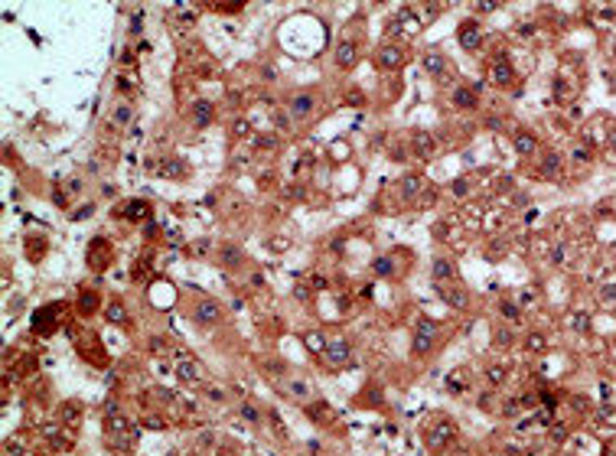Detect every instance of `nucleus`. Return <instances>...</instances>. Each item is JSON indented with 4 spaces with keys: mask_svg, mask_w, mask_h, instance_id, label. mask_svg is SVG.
Instances as JSON below:
<instances>
[{
    "mask_svg": "<svg viewBox=\"0 0 616 456\" xmlns=\"http://www.w3.org/2000/svg\"><path fill=\"white\" fill-rule=\"evenodd\" d=\"M356 59H359V46H356L352 40H343L339 46H336V65H339V69H352Z\"/></svg>",
    "mask_w": 616,
    "mask_h": 456,
    "instance_id": "6",
    "label": "nucleus"
},
{
    "mask_svg": "<svg viewBox=\"0 0 616 456\" xmlns=\"http://www.w3.org/2000/svg\"><path fill=\"white\" fill-rule=\"evenodd\" d=\"M538 147V143H535V137L531 134H518L515 137V150H518V153H531V150Z\"/></svg>",
    "mask_w": 616,
    "mask_h": 456,
    "instance_id": "20",
    "label": "nucleus"
},
{
    "mask_svg": "<svg viewBox=\"0 0 616 456\" xmlns=\"http://www.w3.org/2000/svg\"><path fill=\"white\" fill-rule=\"evenodd\" d=\"M447 388H450V391H466V375H463V371H453Z\"/></svg>",
    "mask_w": 616,
    "mask_h": 456,
    "instance_id": "26",
    "label": "nucleus"
},
{
    "mask_svg": "<svg viewBox=\"0 0 616 456\" xmlns=\"http://www.w3.org/2000/svg\"><path fill=\"white\" fill-rule=\"evenodd\" d=\"M294 293H297V300H310V290H307V287H297Z\"/></svg>",
    "mask_w": 616,
    "mask_h": 456,
    "instance_id": "43",
    "label": "nucleus"
},
{
    "mask_svg": "<svg viewBox=\"0 0 616 456\" xmlns=\"http://www.w3.org/2000/svg\"><path fill=\"white\" fill-rule=\"evenodd\" d=\"M492 79L499 82V85H509V82H512V69H509L506 62H496V72H492Z\"/></svg>",
    "mask_w": 616,
    "mask_h": 456,
    "instance_id": "23",
    "label": "nucleus"
},
{
    "mask_svg": "<svg viewBox=\"0 0 616 456\" xmlns=\"http://www.w3.org/2000/svg\"><path fill=\"white\" fill-rule=\"evenodd\" d=\"M222 261H225V264H242V251H238V248H232V244H228L225 251H222Z\"/></svg>",
    "mask_w": 616,
    "mask_h": 456,
    "instance_id": "27",
    "label": "nucleus"
},
{
    "mask_svg": "<svg viewBox=\"0 0 616 456\" xmlns=\"http://www.w3.org/2000/svg\"><path fill=\"white\" fill-rule=\"evenodd\" d=\"M92 212H95V205H82V209H78L72 219H85V215H92Z\"/></svg>",
    "mask_w": 616,
    "mask_h": 456,
    "instance_id": "37",
    "label": "nucleus"
},
{
    "mask_svg": "<svg viewBox=\"0 0 616 456\" xmlns=\"http://www.w3.org/2000/svg\"><path fill=\"white\" fill-rule=\"evenodd\" d=\"M313 287H316V290H326V277H320V274H313Z\"/></svg>",
    "mask_w": 616,
    "mask_h": 456,
    "instance_id": "41",
    "label": "nucleus"
},
{
    "mask_svg": "<svg viewBox=\"0 0 616 456\" xmlns=\"http://www.w3.org/2000/svg\"><path fill=\"white\" fill-rule=\"evenodd\" d=\"M457 36H460V43H463V49H476L479 43H483V33H479V26L469 20V23H463L460 30H457Z\"/></svg>",
    "mask_w": 616,
    "mask_h": 456,
    "instance_id": "8",
    "label": "nucleus"
},
{
    "mask_svg": "<svg viewBox=\"0 0 616 456\" xmlns=\"http://www.w3.org/2000/svg\"><path fill=\"white\" fill-rule=\"evenodd\" d=\"M274 121H277V124L284 127V131H287V127H290V114H274Z\"/></svg>",
    "mask_w": 616,
    "mask_h": 456,
    "instance_id": "39",
    "label": "nucleus"
},
{
    "mask_svg": "<svg viewBox=\"0 0 616 456\" xmlns=\"http://www.w3.org/2000/svg\"><path fill=\"white\" fill-rule=\"evenodd\" d=\"M232 131H235L238 137H242V134H248V124H245V121H235V124H232Z\"/></svg>",
    "mask_w": 616,
    "mask_h": 456,
    "instance_id": "36",
    "label": "nucleus"
},
{
    "mask_svg": "<svg viewBox=\"0 0 616 456\" xmlns=\"http://www.w3.org/2000/svg\"><path fill=\"white\" fill-rule=\"evenodd\" d=\"M176 378H180L183 385H196V381H199V365L189 362V359H180V365H176Z\"/></svg>",
    "mask_w": 616,
    "mask_h": 456,
    "instance_id": "11",
    "label": "nucleus"
},
{
    "mask_svg": "<svg viewBox=\"0 0 616 456\" xmlns=\"http://www.w3.org/2000/svg\"><path fill=\"white\" fill-rule=\"evenodd\" d=\"M52 319H55V307L39 310V313L33 316V329H36V332H52V329H49V326H52Z\"/></svg>",
    "mask_w": 616,
    "mask_h": 456,
    "instance_id": "13",
    "label": "nucleus"
},
{
    "mask_svg": "<svg viewBox=\"0 0 616 456\" xmlns=\"http://www.w3.org/2000/svg\"><path fill=\"white\" fill-rule=\"evenodd\" d=\"M176 10H180V16H176L180 23H193V20H196V13H193V10H183V7H176Z\"/></svg>",
    "mask_w": 616,
    "mask_h": 456,
    "instance_id": "33",
    "label": "nucleus"
},
{
    "mask_svg": "<svg viewBox=\"0 0 616 456\" xmlns=\"http://www.w3.org/2000/svg\"><path fill=\"white\" fill-rule=\"evenodd\" d=\"M502 313H506V316H512V319H518V310H515L512 303H502Z\"/></svg>",
    "mask_w": 616,
    "mask_h": 456,
    "instance_id": "40",
    "label": "nucleus"
},
{
    "mask_svg": "<svg viewBox=\"0 0 616 456\" xmlns=\"http://www.w3.org/2000/svg\"><path fill=\"white\" fill-rule=\"evenodd\" d=\"M349 355H352V349H349L346 339H329L326 349H323V362H326L329 368H343V365L349 362Z\"/></svg>",
    "mask_w": 616,
    "mask_h": 456,
    "instance_id": "2",
    "label": "nucleus"
},
{
    "mask_svg": "<svg viewBox=\"0 0 616 456\" xmlns=\"http://www.w3.org/2000/svg\"><path fill=\"white\" fill-rule=\"evenodd\" d=\"M124 215H127V219H147V215H150V205L144 202V199H134V202L124 209Z\"/></svg>",
    "mask_w": 616,
    "mask_h": 456,
    "instance_id": "16",
    "label": "nucleus"
},
{
    "mask_svg": "<svg viewBox=\"0 0 616 456\" xmlns=\"http://www.w3.org/2000/svg\"><path fill=\"white\" fill-rule=\"evenodd\" d=\"M193 319L199 322V326H215V322L222 319V307H218L215 300H203V303H196Z\"/></svg>",
    "mask_w": 616,
    "mask_h": 456,
    "instance_id": "4",
    "label": "nucleus"
},
{
    "mask_svg": "<svg viewBox=\"0 0 616 456\" xmlns=\"http://www.w3.org/2000/svg\"><path fill=\"white\" fill-rule=\"evenodd\" d=\"M440 293L447 297V303H450V307H466V293H463V290H444V287H440Z\"/></svg>",
    "mask_w": 616,
    "mask_h": 456,
    "instance_id": "22",
    "label": "nucleus"
},
{
    "mask_svg": "<svg viewBox=\"0 0 616 456\" xmlns=\"http://www.w3.org/2000/svg\"><path fill=\"white\" fill-rule=\"evenodd\" d=\"M372 271L378 277H395V261H391V258H375L372 261Z\"/></svg>",
    "mask_w": 616,
    "mask_h": 456,
    "instance_id": "18",
    "label": "nucleus"
},
{
    "mask_svg": "<svg viewBox=\"0 0 616 456\" xmlns=\"http://www.w3.org/2000/svg\"><path fill=\"white\" fill-rule=\"evenodd\" d=\"M274 143H277V140H274L271 134H267V137H257V147H264V150H271Z\"/></svg>",
    "mask_w": 616,
    "mask_h": 456,
    "instance_id": "34",
    "label": "nucleus"
},
{
    "mask_svg": "<svg viewBox=\"0 0 616 456\" xmlns=\"http://www.w3.org/2000/svg\"><path fill=\"white\" fill-rule=\"evenodd\" d=\"M558 170H561V157H558V153H548L545 163H541V176L554 180V176H558Z\"/></svg>",
    "mask_w": 616,
    "mask_h": 456,
    "instance_id": "17",
    "label": "nucleus"
},
{
    "mask_svg": "<svg viewBox=\"0 0 616 456\" xmlns=\"http://www.w3.org/2000/svg\"><path fill=\"white\" fill-rule=\"evenodd\" d=\"M98 307V297H95V293H82V313H92V310Z\"/></svg>",
    "mask_w": 616,
    "mask_h": 456,
    "instance_id": "28",
    "label": "nucleus"
},
{
    "mask_svg": "<svg viewBox=\"0 0 616 456\" xmlns=\"http://www.w3.org/2000/svg\"><path fill=\"white\" fill-rule=\"evenodd\" d=\"M453 104L457 108H476V91L473 88H457L453 91Z\"/></svg>",
    "mask_w": 616,
    "mask_h": 456,
    "instance_id": "15",
    "label": "nucleus"
},
{
    "mask_svg": "<svg viewBox=\"0 0 616 456\" xmlns=\"http://www.w3.org/2000/svg\"><path fill=\"white\" fill-rule=\"evenodd\" d=\"M114 121L117 124H127V121H131V108H127V104H117L114 108Z\"/></svg>",
    "mask_w": 616,
    "mask_h": 456,
    "instance_id": "30",
    "label": "nucleus"
},
{
    "mask_svg": "<svg viewBox=\"0 0 616 456\" xmlns=\"http://www.w3.org/2000/svg\"><path fill=\"white\" fill-rule=\"evenodd\" d=\"M144 424H147V427H154V430H160V427H163V420H160V417H147Z\"/></svg>",
    "mask_w": 616,
    "mask_h": 456,
    "instance_id": "42",
    "label": "nucleus"
},
{
    "mask_svg": "<svg viewBox=\"0 0 616 456\" xmlns=\"http://www.w3.org/2000/svg\"><path fill=\"white\" fill-rule=\"evenodd\" d=\"M304 342L313 349V352H320V355H323V349H326V342H323V336H320V332H307V336H304Z\"/></svg>",
    "mask_w": 616,
    "mask_h": 456,
    "instance_id": "25",
    "label": "nucleus"
},
{
    "mask_svg": "<svg viewBox=\"0 0 616 456\" xmlns=\"http://www.w3.org/2000/svg\"><path fill=\"white\" fill-rule=\"evenodd\" d=\"M411 147H414V153H417L421 160H430V157H434V147H437V143H434V137H430L427 131H417V134L411 137Z\"/></svg>",
    "mask_w": 616,
    "mask_h": 456,
    "instance_id": "7",
    "label": "nucleus"
},
{
    "mask_svg": "<svg viewBox=\"0 0 616 456\" xmlns=\"http://www.w3.org/2000/svg\"><path fill=\"white\" fill-rule=\"evenodd\" d=\"M466 189H469V186H466V180H457V182H453V192H457V196H463Z\"/></svg>",
    "mask_w": 616,
    "mask_h": 456,
    "instance_id": "38",
    "label": "nucleus"
},
{
    "mask_svg": "<svg viewBox=\"0 0 616 456\" xmlns=\"http://www.w3.org/2000/svg\"><path fill=\"white\" fill-rule=\"evenodd\" d=\"M131 30H134V33L141 30V13H134V16H131Z\"/></svg>",
    "mask_w": 616,
    "mask_h": 456,
    "instance_id": "44",
    "label": "nucleus"
},
{
    "mask_svg": "<svg viewBox=\"0 0 616 456\" xmlns=\"http://www.w3.org/2000/svg\"><path fill=\"white\" fill-rule=\"evenodd\" d=\"M453 433L457 430H453L450 420H437V424L427 430V447L430 450H444L447 443H453Z\"/></svg>",
    "mask_w": 616,
    "mask_h": 456,
    "instance_id": "3",
    "label": "nucleus"
},
{
    "mask_svg": "<svg viewBox=\"0 0 616 456\" xmlns=\"http://www.w3.org/2000/svg\"><path fill=\"white\" fill-rule=\"evenodd\" d=\"M183 170H186V166H183L180 160H166V163H160V176H166V180H173V176H183Z\"/></svg>",
    "mask_w": 616,
    "mask_h": 456,
    "instance_id": "19",
    "label": "nucleus"
},
{
    "mask_svg": "<svg viewBox=\"0 0 616 456\" xmlns=\"http://www.w3.org/2000/svg\"><path fill=\"white\" fill-rule=\"evenodd\" d=\"M313 111V94H294V101H290V114L294 118H307Z\"/></svg>",
    "mask_w": 616,
    "mask_h": 456,
    "instance_id": "12",
    "label": "nucleus"
},
{
    "mask_svg": "<svg viewBox=\"0 0 616 456\" xmlns=\"http://www.w3.org/2000/svg\"><path fill=\"white\" fill-rule=\"evenodd\" d=\"M528 346H531V349H541L545 342H541V336H531V339H528Z\"/></svg>",
    "mask_w": 616,
    "mask_h": 456,
    "instance_id": "45",
    "label": "nucleus"
},
{
    "mask_svg": "<svg viewBox=\"0 0 616 456\" xmlns=\"http://www.w3.org/2000/svg\"><path fill=\"white\" fill-rule=\"evenodd\" d=\"M375 62H378V69L395 72V69H401V65H405V49H398V46H382V49H378V55H375Z\"/></svg>",
    "mask_w": 616,
    "mask_h": 456,
    "instance_id": "5",
    "label": "nucleus"
},
{
    "mask_svg": "<svg viewBox=\"0 0 616 456\" xmlns=\"http://www.w3.org/2000/svg\"><path fill=\"white\" fill-rule=\"evenodd\" d=\"M434 332H437V322L434 319H417V329H414V342H411V352L421 359L434 349Z\"/></svg>",
    "mask_w": 616,
    "mask_h": 456,
    "instance_id": "1",
    "label": "nucleus"
},
{
    "mask_svg": "<svg viewBox=\"0 0 616 456\" xmlns=\"http://www.w3.org/2000/svg\"><path fill=\"white\" fill-rule=\"evenodd\" d=\"M430 274H434V280H440V283L457 280V271H453V264H450L447 258H434V264H430Z\"/></svg>",
    "mask_w": 616,
    "mask_h": 456,
    "instance_id": "9",
    "label": "nucleus"
},
{
    "mask_svg": "<svg viewBox=\"0 0 616 456\" xmlns=\"http://www.w3.org/2000/svg\"><path fill=\"white\" fill-rule=\"evenodd\" d=\"M212 118H215V108H212V101H196V104H193V124L205 127V124H212Z\"/></svg>",
    "mask_w": 616,
    "mask_h": 456,
    "instance_id": "10",
    "label": "nucleus"
},
{
    "mask_svg": "<svg viewBox=\"0 0 616 456\" xmlns=\"http://www.w3.org/2000/svg\"><path fill=\"white\" fill-rule=\"evenodd\" d=\"M506 378V368H489V385H499Z\"/></svg>",
    "mask_w": 616,
    "mask_h": 456,
    "instance_id": "32",
    "label": "nucleus"
},
{
    "mask_svg": "<svg viewBox=\"0 0 616 456\" xmlns=\"http://www.w3.org/2000/svg\"><path fill=\"white\" fill-rule=\"evenodd\" d=\"M242 417L245 420H257L261 414H257V408H251V404H242Z\"/></svg>",
    "mask_w": 616,
    "mask_h": 456,
    "instance_id": "31",
    "label": "nucleus"
},
{
    "mask_svg": "<svg viewBox=\"0 0 616 456\" xmlns=\"http://www.w3.org/2000/svg\"><path fill=\"white\" fill-rule=\"evenodd\" d=\"M20 453H23V447H20V443H13V440H10V443H7V456H20Z\"/></svg>",
    "mask_w": 616,
    "mask_h": 456,
    "instance_id": "35",
    "label": "nucleus"
},
{
    "mask_svg": "<svg viewBox=\"0 0 616 456\" xmlns=\"http://www.w3.org/2000/svg\"><path fill=\"white\" fill-rule=\"evenodd\" d=\"M424 69H427L434 79H440V75L447 72V59H444V55H434V52H430V55H424Z\"/></svg>",
    "mask_w": 616,
    "mask_h": 456,
    "instance_id": "14",
    "label": "nucleus"
},
{
    "mask_svg": "<svg viewBox=\"0 0 616 456\" xmlns=\"http://www.w3.org/2000/svg\"><path fill=\"white\" fill-rule=\"evenodd\" d=\"M104 316H108L111 322H124L127 319V313H124V307H121V303H108V307H104Z\"/></svg>",
    "mask_w": 616,
    "mask_h": 456,
    "instance_id": "21",
    "label": "nucleus"
},
{
    "mask_svg": "<svg viewBox=\"0 0 616 456\" xmlns=\"http://www.w3.org/2000/svg\"><path fill=\"white\" fill-rule=\"evenodd\" d=\"M62 420H65V424H78V408H75V404H65V408H62Z\"/></svg>",
    "mask_w": 616,
    "mask_h": 456,
    "instance_id": "29",
    "label": "nucleus"
},
{
    "mask_svg": "<svg viewBox=\"0 0 616 456\" xmlns=\"http://www.w3.org/2000/svg\"><path fill=\"white\" fill-rule=\"evenodd\" d=\"M401 189H405V196H408V199H411V196H417V192H421V180H417V176H405Z\"/></svg>",
    "mask_w": 616,
    "mask_h": 456,
    "instance_id": "24",
    "label": "nucleus"
}]
</instances>
